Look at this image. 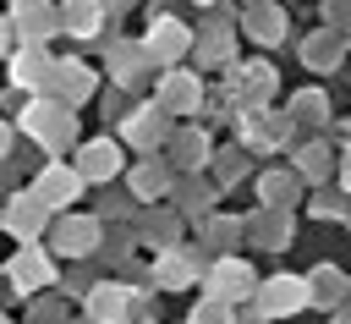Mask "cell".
Here are the masks:
<instances>
[{
    "instance_id": "7c38bea8",
    "label": "cell",
    "mask_w": 351,
    "mask_h": 324,
    "mask_svg": "<svg viewBox=\"0 0 351 324\" xmlns=\"http://www.w3.org/2000/svg\"><path fill=\"white\" fill-rule=\"evenodd\" d=\"M11 27L27 38V44H44L55 27H60V11H49L44 0H33V5H16V16H11Z\"/></svg>"
},
{
    "instance_id": "484cf974",
    "label": "cell",
    "mask_w": 351,
    "mask_h": 324,
    "mask_svg": "<svg viewBox=\"0 0 351 324\" xmlns=\"http://www.w3.org/2000/svg\"><path fill=\"white\" fill-rule=\"evenodd\" d=\"M296 170H307V176H324V148H302V154H296Z\"/></svg>"
},
{
    "instance_id": "cb8c5ba5",
    "label": "cell",
    "mask_w": 351,
    "mask_h": 324,
    "mask_svg": "<svg viewBox=\"0 0 351 324\" xmlns=\"http://www.w3.org/2000/svg\"><path fill=\"white\" fill-rule=\"evenodd\" d=\"M263 192H269V203L280 209V203H291V176H263Z\"/></svg>"
},
{
    "instance_id": "30bf717a",
    "label": "cell",
    "mask_w": 351,
    "mask_h": 324,
    "mask_svg": "<svg viewBox=\"0 0 351 324\" xmlns=\"http://www.w3.org/2000/svg\"><path fill=\"white\" fill-rule=\"evenodd\" d=\"M77 170H82V181H110L121 170V148L110 137H93V143L77 148Z\"/></svg>"
},
{
    "instance_id": "4fadbf2b",
    "label": "cell",
    "mask_w": 351,
    "mask_h": 324,
    "mask_svg": "<svg viewBox=\"0 0 351 324\" xmlns=\"http://www.w3.org/2000/svg\"><path fill=\"white\" fill-rule=\"evenodd\" d=\"M49 88H60V99L77 104V99L93 93V71H88L82 60H55V82H49Z\"/></svg>"
},
{
    "instance_id": "f546056e",
    "label": "cell",
    "mask_w": 351,
    "mask_h": 324,
    "mask_svg": "<svg viewBox=\"0 0 351 324\" xmlns=\"http://www.w3.org/2000/svg\"><path fill=\"white\" fill-rule=\"evenodd\" d=\"M346 187H351V159H346Z\"/></svg>"
},
{
    "instance_id": "ffe728a7",
    "label": "cell",
    "mask_w": 351,
    "mask_h": 324,
    "mask_svg": "<svg viewBox=\"0 0 351 324\" xmlns=\"http://www.w3.org/2000/svg\"><path fill=\"white\" fill-rule=\"evenodd\" d=\"M192 324H236V302H225V297H203L197 308H192Z\"/></svg>"
},
{
    "instance_id": "44dd1931",
    "label": "cell",
    "mask_w": 351,
    "mask_h": 324,
    "mask_svg": "<svg viewBox=\"0 0 351 324\" xmlns=\"http://www.w3.org/2000/svg\"><path fill=\"white\" fill-rule=\"evenodd\" d=\"M192 275H197V264H192L186 253H165V258H159V280H165V286H181V280H192Z\"/></svg>"
},
{
    "instance_id": "d4e9b609",
    "label": "cell",
    "mask_w": 351,
    "mask_h": 324,
    "mask_svg": "<svg viewBox=\"0 0 351 324\" xmlns=\"http://www.w3.org/2000/svg\"><path fill=\"white\" fill-rule=\"evenodd\" d=\"M258 236H269L263 247H285V220H280V214H269V220H258Z\"/></svg>"
},
{
    "instance_id": "1f68e13d",
    "label": "cell",
    "mask_w": 351,
    "mask_h": 324,
    "mask_svg": "<svg viewBox=\"0 0 351 324\" xmlns=\"http://www.w3.org/2000/svg\"><path fill=\"white\" fill-rule=\"evenodd\" d=\"M0 324H5V319H0Z\"/></svg>"
},
{
    "instance_id": "5bb4252c",
    "label": "cell",
    "mask_w": 351,
    "mask_h": 324,
    "mask_svg": "<svg viewBox=\"0 0 351 324\" xmlns=\"http://www.w3.org/2000/svg\"><path fill=\"white\" fill-rule=\"evenodd\" d=\"M192 104H197V77L165 71V82H159V110H192Z\"/></svg>"
},
{
    "instance_id": "4dcf8cb0",
    "label": "cell",
    "mask_w": 351,
    "mask_h": 324,
    "mask_svg": "<svg viewBox=\"0 0 351 324\" xmlns=\"http://www.w3.org/2000/svg\"><path fill=\"white\" fill-rule=\"evenodd\" d=\"M11 5H33V0H11Z\"/></svg>"
},
{
    "instance_id": "8992f818",
    "label": "cell",
    "mask_w": 351,
    "mask_h": 324,
    "mask_svg": "<svg viewBox=\"0 0 351 324\" xmlns=\"http://www.w3.org/2000/svg\"><path fill=\"white\" fill-rule=\"evenodd\" d=\"M33 192L44 198V209H66V203L82 192V170H77V165H44Z\"/></svg>"
},
{
    "instance_id": "8fae6325",
    "label": "cell",
    "mask_w": 351,
    "mask_h": 324,
    "mask_svg": "<svg viewBox=\"0 0 351 324\" xmlns=\"http://www.w3.org/2000/svg\"><path fill=\"white\" fill-rule=\"evenodd\" d=\"M126 308H132V286H93L88 291V319L93 324H121L126 319Z\"/></svg>"
},
{
    "instance_id": "e0dca14e",
    "label": "cell",
    "mask_w": 351,
    "mask_h": 324,
    "mask_svg": "<svg viewBox=\"0 0 351 324\" xmlns=\"http://www.w3.org/2000/svg\"><path fill=\"white\" fill-rule=\"evenodd\" d=\"M148 49L143 44H115V55H110V66H115V82H137L143 71H148Z\"/></svg>"
},
{
    "instance_id": "ba28073f",
    "label": "cell",
    "mask_w": 351,
    "mask_h": 324,
    "mask_svg": "<svg viewBox=\"0 0 351 324\" xmlns=\"http://www.w3.org/2000/svg\"><path fill=\"white\" fill-rule=\"evenodd\" d=\"M208 291H214V297H225V302H247V297H258V280H252V269H247V264L225 258V264H214V269H208Z\"/></svg>"
},
{
    "instance_id": "ac0fdd59",
    "label": "cell",
    "mask_w": 351,
    "mask_h": 324,
    "mask_svg": "<svg viewBox=\"0 0 351 324\" xmlns=\"http://www.w3.org/2000/svg\"><path fill=\"white\" fill-rule=\"evenodd\" d=\"M340 297H346V275L324 264V269H318V275L307 280V302H324V308H335Z\"/></svg>"
},
{
    "instance_id": "4316f807",
    "label": "cell",
    "mask_w": 351,
    "mask_h": 324,
    "mask_svg": "<svg viewBox=\"0 0 351 324\" xmlns=\"http://www.w3.org/2000/svg\"><path fill=\"white\" fill-rule=\"evenodd\" d=\"M296 110H302V115H324V99H318V93H302Z\"/></svg>"
},
{
    "instance_id": "277c9868",
    "label": "cell",
    "mask_w": 351,
    "mask_h": 324,
    "mask_svg": "<svg viewBox=\"0 0 351 324\" xmlns=\"http://www.w3.org/2000/svg\"><path fill=\"white\" fill-rule=\"evenodd\" d=\"M5 280H11L16 291H38V286H49V280H55V264L44 258V247L22 242V253L5 264Z\"/></svg>"
},
{
    "instance_id": "3957f363",
    "label": "cell",
    "mask_w": 351,
    "mask_h": 324,
    "mask_svg": "<svg viewBox=\"0 0 351 324\" xmlns=\"http://www.w3.org/2000/svg\"><path fill=\"white\" fill-rule=\"evenodd\" d=\"M143 49H148V55H154L159 66H176V60H181V55L192 49V33H186V27L176 22V16H159V22L148 27V38H143Z\"/></svg>"
},
{
    "instance_id": "f1b7e54d",
    "label": "cell",
    "mask_w": 351,
    "mask_h": 324,
    "mask_svg": "<svg viewBox=\"0 0 351 324\" xmlns=\"http://www.w3.org/2000/svg\"><path fill=\"white\" fill-rule=\"evenodd\" d=\"M5 154H11V126L0 121V159H5Z\"/></svg>"
},
{
    "instance_id": "2e32d148",
    "label": "cell",
    "mask_w": 351,
    "mask_h": 324,
    "mask_svg": "<svg viewBox=\"0 0 351 324\" xmlns=\"http://www.w3.org/2000/svg\"><path fill=\"white\" fill-rule=\"evenodd\" d=\"M159 132H165V110H159V104H148V110L126 115V137H132L137 148H154V143H159Z\"/></svg>"
},
{
    "instance_id": "603a6c76",
    "label": "cell",
    "mask_w": 351,
    "mask_h": 324,
    "mask_svg": "<svg viewBox=\"0 0 351 324\" xmlns=\"http://www.w3.org/2000/svg\"><path fill=\"white\" fill-rule=\"evenodd\" d=\"M203 148H208L203 132H181V137H176V159H181V165H203Z\"/></svg>"
},
{
    "instance_id": "83f0119b",
    "label": "cell",
    "mask_w": 351,
    "mask_h": 324,
    "mask_svg": "<svg viewBox=\"0 0 351 324\" xmlns=\"http://www.w3.org/2000/svg\"><path fill=\"white\" fill-rule=\"evenodd\" d=\"M11 38H16V27H11V16H0V55L11 49Z\"/></svg>"
},
{
    "instance_id": "7a4b0ae2",
    "label": "cell",
    "mask_w": 351,
    "mask_h": 324,
    "mask_svg": "<svg viewBox=\"0 0 351 324\" xmlns=\"http://www.w3.org/2000/svg\"><path fill=\"white\" fill-rule=\"evenodd\" d=\"M11 82L27 88V93H44V88L55 82V55H49L44 44H22L16 60H11Z\"/></svg>"
},
{
    "instance_id": "9c48e42d",
    "label": "cell",
    "mask_w": 351,
    "mask_h": 324,
    "mask_svg": "<svg viewBox=\"0 0 351 324\" xmlns=\"http://www.w3.org/2000/svg\"><path fill=\"white\" fill-rule=\"evenodd\" d=\"M93 247H99V220L66 214V220L55 225V253H66V258H88Z\"/></svg>"
},
{
    "instance_id": "6da1fadb",
    "label": "cell",
    "mask_w": 351,
    "mask_h": 324,
    "mask_svg": "<svg viewBox=\"0 0 351 324\" xmlns=\"http://www.w3.org/2000/svg\"><path fill=\"white\" fill-rule=\"evenodd\" d=\"M22 132H27V137H38V143H49V148H60V143L71 137V110L38 93V99L22 110Z\"/></svg>"
},
{
    "instance_id": "52a82bcc",
    "label": "cell",
    "mask_w": 351,
    "mask_h": 324,
    "mask_svg": "<svg viewBox=\"0 0 351 324\" xmlns=\"http://www.w3.org/2000/svg\"><path fill=\"white\" fill-rule=\"evenodd\" d=\"M0 225H5L16 242H33V236H38V225H44V198H38V192L11 198V203L0 209Z\"/></svg>"
},
{
    "instance_id": "d6986e66",
    "label": "cell",
    "mask_w": 351,
    "mask_h": 324,
    "mask_svg": "<svg viewBox=\"0 0 351 324\" xmlns=\"http://www.w3.org/2000/svg\"><path fill=\"white\" fill-rule=\"evenodd\" d=\"M247 33L263 38V44H274V38L285 33V16H280L274 5H252V11H247Z\"/></svg>"
},
{
    "instance_id": "5b68a950",
    "label": "cell",
    "mask_w": 351,
    "mask_h": 324,
    "mask_svg": "<svg viewBox=\"0 0 351 324\" xmlns=\"http://www.w3.org/2000/svg\"><path fill=\"white\" fill-rule=\"evenodd\" d=\"M258 308H263L269 319H285V313L307 308V280H296V275H274V280H263Z\"/></svg>"
},
{
    "instance_id": "9a60e30c",
    "label": "cell",
    "mask_w": 351,
    "mask_h": 324,
    "mask_svg": "<svg viewBox=\"0 0 351 324\" xmlns=\"http://www.w3.org/2000/svg\"><path fill=\"white\" fill-rule=\"evenodd\" d=\"M99 22H104V5H99V0H66V5H60V27H71L77 38L99 33Z\"/></svg>"
},
{
    "instance_id": "7402d4cb",
    "label": "cell",
    "mask_w": 351,
    "mask_h": 324,
    "mask_svg": "<svg viewBox=\"0 0 351 324\" xmlns=\"http://www.w3.org/2000/svg\"><path fill=\"white\" fill-rule=\"evenodd\" d=\"M132 187H137L143 198H159V192L170 187V176H165V165H143V170L132 176Z\"/></svg>"
}]
</instances>
